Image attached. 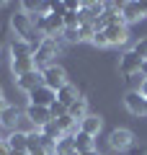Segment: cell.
Here are the masks:
<instances>
[{
    "instance_id": "ffe728a7",
    "label": "cell",
    "mask_w": 147,
    "mask_h": 155,
    "mask_svg": "<svg viewBox=\"0 0 147 155\" xmlns=\"http://www.w3.org/2000/svg\"><path fill=\"white\" fill-rule=\"evenodd\" d=\"M39 132H41V134H44V137H47V140H49V142H54V145H57V142H60V140H62V137H65V134H62V129H60V127H57V124H54V122H49V124H47V127H41V129H39Z\"/></svg>"
},
{
    "instance_id": "8fae6325",
    "label": "cell",
    "mask_w": 147,
    "mask_h": 155,
    "mask_svg": "<svg viewBox=\"0 0 147 155\" xmlns=\"http://www.w3.org/2000/svg\"><path fill=\"white\" fill-rule=\"evenodd\" d=\"M34 52L36 49H34L28 41L13 36V41H11V60H26V57H34Z\"/></svg>"
},
{
    "instance_id": "4dcf8cb0",
    "label": "cell",
    "mask_w": 147,
    "mask_h": 155,
    "mask_svg": "<svg viewBox=\"0 0 147 155\" xmlns=\"http://www.w3.org/2000/svg\"><path fill=\"white\" fill-rule=\"evenodd\" d=\"M5 96H3V88H0V114H3V111H5Z\"/></svg>"
},
{
    "instance_id": "83f0119b",
    "label": "cell",
    "mask_w": 147,
    "mask_h": 155,
    "mask_svg": "<svg viewBox=\"0 0 147 155\" xmlns=\"http://www.w3.org/2000/svg\"><path fill=\"white\" fill-rule=\"evenodd\" d=\"M0 155H11V145H8V140H0Z\"/></svg>"
},
{
    "instance_id": "1f68e13d",
    "label": "cell",
    "mask_w": 147,
    "mask_h": 155,
    "mask_svg": "<svg viewBox=\"0 0 147 155\" xmlns=\"http://www.w3.org/2000/svg\"><path fill=\"white\" fill-rule=\"evenodd\" d=\"M142 75H145V78H147V60H145V62H142Z\"/></svg>"
},
{
    "instance_id": "ba28073f",
    "label": "cell",
    "mask_w": 147,
    "mask_h": 155,
    "mask_svg": "<svg viewBox=\"0 0 147 155\" xmlns=\"http://www.w3.org/2000/svg\"><path fill=\"white\" fill-rule=\"evenodd\" d=\"M23 114H26L28 119L34 122V127H36V129L47 127L49 122H54V119H52V111H49V109H44V106H31V104H28V109L23 111Z\"/></svg>"
},
{
    "instance_id": "7402d4cb",
    "label": "cell",
    "mask_w": 147,
    "mask_h": 155,
    "mask_svg": "<svg viewBox=\"0 0 147 155\" xmlns=\"http://www.w3.org/2000/svg\"><path fill=\"white\" fill-rule=\"evenodd\" d=\"M77 34H80V41H93V36H96V26H93V23H80Z\"/></svg>"
},
{
    "instance_id": "836d02e7",
    "label": "cell",
    "mask_w": 147,
    "mask_h": 155,
    "mask_svg": "<svg viewBox=\"0 0 147 155\" xmlns=\"http://www.w3.org/2000/svg\"><path fill=\"white\" fill-rule=\"evenodd\" d=\"M0 140H3V137H0Z\"/></svg>"
},
{
    "instance_id": "f1b7e54d",
    "label": "cell",
    "mask_w": 147,
    "mask_h": 155,
    "mask_svg": "<svg viewBox=\"0 0 147 155\" xmlns=\"http://www.w3.org/2000/svg\"><path fill=\"white\" fill-rule=\"evenodd\" d=\"M139 93L147 98V78H142V80H139Z\"/></svg>"
},
{
    "instance_id": "7c38bea8",
    "label": "cell",
    "mask_w": 147,
    "mask_h": 155,
    "mask_svg": "<svg viewBox=\"0 0 147 155\" xmlns=\"http://www.w3.org/2000/svg\"><path fill=\"white\" fill-rule=\"evenodd\" d=\"M103 34H106V39H109V47L126 44V39H129L126 26H109V28H103Z\"/></svg>"
},
{
    "instance_id": "5b68a950",
    "label": "cell",
    "mask_w": 147,
    "mask_h": 155,
    "mask_svg": "<svg viewBox=\"0 0 147 155\" xmlns=\"http://www.w3.org/2000/svg\"><path fill=\"white\" fill-rule=\"evenodd\" d=\"M54 101H57V93L52 88H47V85H39L36 91L28 93V104L31 106H44V109H49Z\"/></svg>"
},
{
    "instance_id": "f546056e",
    "label": "cell",
    "mask_w": 147,
    "mask_h": 155,
    "mask_svg": "<svg viewBox=\"0 0 147 155\" xmlns=\"http://www.w3.org/2000/svg\"><path fill=\"white\" fill-rule=\"evenodd\" d=\"M129 155H147V147H132Z\"/></svg>"
},
{
    "instance_id": "d6a6232c",
    "label": "cell",
    "mask_w": 147,
    "mask_h": 155,
    "mask_svg": "<svg viewBox=\"0 0 147 155\" xmlns=\"http://www.w3.org/2000/svg\"><path fill=\"white\" fill-rule=\"evenodd\" d=\"M72 155H80V153H72Z\"/></svg>"
},
{
    "instance_id": "5bb4252c",
    "label": "cell",
    "mask_w": 147,
    "mask_h": 155,
    "mask_svg": "<svg viewBox=\"0 0 147 155\" xmlns=\"http://www.w3.org/2000/svg\"><path fill=\"white\" fill-rule=\"evenodd\" d=\"M18 116H21V111H18V106H5V111L0 114V124L5 129H16V124H18Z\"/></svg>"
},
{
    "instance_id": "277c9868",
    "label": "cell",
    "mask_w": 147,
    "mask_h": 155,
    "mask_svg": "<svg viewBox=\"0 0 147 155\" xmlns=\"http://www.w3.org/2000/svg\"><path fill=\"white\" fill-rule=\"evenodd\" d=\"M124 106H126V111L134 114V116H147V98L139 91H129V93L124 96Z\"/></svg>"
},
{
    "instance_id": "cb8c5ba5",
    "label": "cell",
    "mask_w": 147,
    "mask_h": 155,
    "mask_svg": "<svg viewBox=\"0 0 147 155\" xmlns=\"http://www.w3.org/2000/svg\"><path fill=\"white\" fill-rule=\"evenodd\" d=\"M49 111H52V119H60L62 114H67V109H65V106L60 104V101H54V104L49 106Z\"/></svg>"
},
{
    "instance_id": "d4e9b609",
    "label": "cell",
    "mask_w": 147,
    "mask_h": 155,
    "mask_svg": "<svg viewBox=\"0 0 147 155\" xmlns=\"http://www.w3.org/2000/svg\"><path fill=\"white\" fill-rule=\"evenodd\" d=\"M93 44L101 47V49H103V47H109V39H106V34H103V31H96V36H93Z\"/></svg>"
},
{
    "instance_id": "52a82bcc",
    "label": "cell",
    "mask_w": 147,
    "mask_h": 155,
    "mask_svg": "<svg viewBox=\"0 0 147 155\" xmlns=\"http://www.w3.org/2000/svg\"><path fill=\"white\" fill-rule=\"evenodd\" d=\"M147 16V3H121V18L124 23H134Z\"/></svg>"
},
{
    "instance_id": "ac0fdd59",
    "label": "cell",
    "mask_w": 147,
    "mask_h": 155,
    "mask_svg": "<svg viewBox=\"0 0 147 155\" xmlns=\"http://www.w3.org/2000/svg\"><path fill=\"white\" fill-rule=\"evenodd\" d=\"M90 150H96L93 137H90V134H85V132H77V134H75V153L85 155V153H90Z\"/></svg>"
},
{
    "instance_id": "4316f807",
    "label": "cell",
    "mask_w": 147,
    "mask_h": 155,
    "mask_svg": "<svg viewBox=\"0 0 147 155\" xmlns=\"http://www.w3.org/2000/svg\"><path fill=\"white\" fill-rule=\"evenodd\" d=\"M52 13H54V16H65V13H67L65 3H52Z\"/></svg>"
},
{
    "instance_id": "44dd1931",
    "label": "cell",
    "mask_w": 147,
    "mask_h": 155,
    "mask_svg": "<svg viewBox=\"0 0 147 155\" xmlns=\"http://www.w3.org/2000/svg\"><path fill=\"white\" fill-rule=\"evenodd\" d=\"M13 132H23V134H31V132H36V127H34V122L28 119L26 114H21L18 116V124H16V129Z\"/></svg>"
},
{
    "instance_id": "30bf717a",
    "label": "cell",
    "mask_w": 147,
    "mask_h": 155,
    "mask_svg": "<svg viewBox=\"0 0 147 155\" xmlns=\"http://www.w3.org/2000/svg\"><path fill=\"white\" fill-rule=\"evenodd\" d=\"M132 142H134V134L129 129H114L109 134V145L114 150H132Z\"/></svg>"
},
{
    "instance_id": "9a60e30c",
    "label": "cell",
    "mask_w": 147,
    "mask_h": 155,
    "mask_svg": "<svg viewBox=\"0 0 147 155\" xmlns=\"http://www.w3.org/2000/svg\"><path fill=\"white\" fill-rule=\"evenodd\" d=\"M67 116L75 119V122H83V119L88 116V101L85 98H77L75 104H70V106H67Z\"/></svg>"
},
{
    "instance_id": "4fadbf2b",
    "label": "cell",
    "mask_w": 147,
    "mask_h": 155,
    "mask_svg": "<svg viewBox=\"0 0 147 155\" xmlns=\"http://www.w3.org/2000/svg\"><path fill=\"white\" fill-rule=\"evenodd\" d=\"M101 127H103V122H101V116H98V114H88L85 119L80 122V132L90 134V137H96V134L101 132Z\"/></svg>"
},
{
    "instance_id": "2e32d148",
    "label": "cell",
    "mask_w": 147,
    "mask_h": 155,
    "mask_svg": "<svg viewBox=\"0 0 147 155\" xmlns=\"http://www.w3.org/2000/svg\"><path fill=\"white\" fill-rule=\"evenodd\" d=\"M11 70H13V75H26V72H31V70H39L36 67V62H34V57H26V60H11Z\"/></svg>"
},
{
    "instance_id": "3957f363",
    "label": "cell",
    "mask_w": 147,
    "mask_h": 155,
    "mask_svg": "<svg viewBox=\"0 0 147 155\" xmlns=\"http://www.w3.org/2000/svg\"><path fill=\"white\" fill-rule=\"evenodd\" d=\"M57 54H60V41L57 39H44L34 52V62H36V67H47V65H52V60Z\"/></svg>"
},
{
    "instance_id": "484cf974",
    "label": "cell",
    "mask_w": 147,
    "mask_h": 155,
    "mask_svg": "<svg viewBox=\"0 0 147 155\" xmlns=\"http://www.w3.org/2000/svg\"><path fill=\"white\" fill-rule=\"evenodd\" d=\"M62 34H65L67 41H80V34H77V28H65Z\"/></svg>"
},
{
    "instance_id": "6da1fadb",
    "label": "cell",
    "mask_w": 147,
    "mask_h": 155,
    "mask_svg": "<svg viewBox=\"0 0 147 155\" xmlns=\"http://www.w3.org/2000/svg\"><path fill=\"white\" fill-rule=\"evenodd\" d=\"M11 26H13V34H16L18 39H23V41H28V44L36 49L39 44L44 41V36H39L36 28H34V21L31 16H26V13H16V16H11Z\"/></svg>"
},
{
    "instance_id": "603a6c76",
    "label": "cell",
    "mask_w": 147,
    "mask_h": 155,
    "mask_svg": "<svg viewBox=\"0 0 147 155\" xmlns=\"http://www.w3.org/2000/svg\"><path fill=\"white\" fill-rule=\"evenodd\" d=\"M132 52H134L137 57H139L142 62L147 60V36H142L139 41H134V47H132Z\"/></svg>"
},
{
    "instance_id": "9c48e42d",
    "label": "cell",
    "mask_w": 147,
    "mask_h": 155,
    "mask_svg": "<svg viewBox=\"0 0 147 155\" xmlns=\"http://www.w3.org/2000/svg\"><path fill=\"white\" fill-rule=\"evenodd\" d=\"M119 67H121V72H124L126 78H134V75H142V60L134 54V52H126L124 57H121V62H119Z\"/></svg>"
},
{
    "instance_id": "d6986e66",
    "label": "cell",
    "mask_w": 147,
    "mask_h": 155,
    "mask_svg": "<svg viewBox=\"0 0 147 155\" xmlns=\"http://www.w3.org/2000/svg\"><path fill=\"white\" fill-rule=\"evenodd\" d=\"M72 153H75V137H72V134H65V137L54 145V155H72Z\"/></svg>"
},
{
    "instance_id": "e0dca14e",
    "label": "cell",
    "mask_w": 147,
    "mask_h": 155,
    "mask_svg": "<svg viewBox=\"0 0 147 155\" xmlns=\"http://www.w3.org/2000/svg\"><path fill=\"white\" fill-rule=\"evenodd\" d=\"M77 98H80V96H77V88H75V85H70V83H67L65 88H60V91H57V101H60V104L65 106V109H67L70 104H75Z\"/></svg>"
},
{
    "instance_id": "8992f818",
    "label": "cell",
    "mask_w": 147,
    "mask_h": 155,
    "mask_svg": "<svg viewBox=\"0 0 147 155\" xmlns=\"http://www.w3.org/2000/svg\"><path fill=\"white\" fill-rule=\"evenodd\" d=\"M39 85H44L41 83V70H31V72H26V75L16 78V88L23 91V93H31V91H36Z\"/></svg>"
},
{
    "instance_id": "7a4b0ae2",
    "label": "cell",
    "mask_w": 147,
    "mask_h": 155,
    "mask_svg": "<svg viewBox=\"0 0 147 155\" xmlns=\"http://www.w3.org/2000/svg\"><path fill=\"white\" fill-rule=\"evenodd\" d=\"M41 83L47 85V88H52L57 93L60 88H65L67 85V72H65V67L62 65H47V67H41Z\"/></svg>"
}]
</instances>
